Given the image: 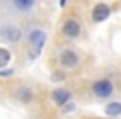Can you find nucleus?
<instances>
[{
    "mask_svg": "<svg viewBox=\"0 0 121 119\" xmlns=\"http://www.w3.org/2000/svg\"><path fill=\"white\" fill-rule=\"evenodd\" d=\"M28 41L33 46V51H30V60H35L40 55L42 48L45 46V43H47V33L38 30V28H35V30H32L28 33Z\"/></svg>",
    "mask_w": 121,
    "mask_h": 119,
    "instance_id": "obj_1",
    "label": "nucleus"
},
{
    "mask_svg": "<svg viewBox=\"0 0 121 119\" xmlns=\"http://www.w3.org/2000/svg\"><path fill=\"white\" fill-rule=\"evenodd\" d=\"M0 38L9 41V43H18L22 40V30L12 23L0 25Z\"/></svg>",
    "mask_w": 121,
    "mask_h": 119,
    "instance_id": "obj_2",
    "label": "nucleus"
},
{
    "mask_svg": "<svg viewBox=\"0 0 121 119\" xmlns=\"http://www.w3.org/2000/svg\"><path fill=\"white\" fill-rule=\"evenodd\" d=\"M114 91V86L109 79H99L96 83H93V94L99 99H106L113 94Z\"/></svg>",
    "mask_w": 121,
    "mask_h": 119,
    "instance_id": "obj_3",
    "label": "nucleus"
},
{
    "mask_svg": "<svg viewBox=\"0 0 121 119\" xmlns=\"http://www.w3.org/2000/svg\"><path fill=\"white\" fill-rule=\"evenodd\" d=\"M78 63H80V56H78V53H76L75 50L66 48V50H63V51L60 53V65H61L65 70L76 68Z\"/></svg>",
    "mask_w": 121,
    "mask_h": 119,
    "instance_id": "obj_4",
    "label": "nucleus"
},
{
    "mask_svg": "<svg viewBox=\"0 0 121 119\" xmlns=\"http://www.w3.org/2000/svg\"><path fill=\"white\" fill-rule=\"evenodd\" d=\"M61 33H63L66 38H70V40L78 38L80 33H81V25H80V22L75 20V18H68V20L61 25Z\"/></svg>",
    "mask_w": 121,
    "mask_h": 119,
    "instance_id": "obj_5",
    "label": "nucleus"
},
{
    "mask_svg": "<svg viewBox=\"0 0 121 119\" xmlns=\"http://www.w3.org/2000/svg\"><path fill=\"white\" fill-rule=\"evenodd\" d=\"M109 15H111V8H109L106 4H98V5H95L93 10H91V18H93L95 23L104 22Z\"/></svg>",
    "mask_w": 121,
    "mask_h": 119,
    "instance_id": "obj_6",
    "label": "nucleus"
},
{
    "mask_svg": "<svg viewBox=\"0 0 121 119\" xmlns=\"http://www.w3.org/2000/svg\"><path fill=\"white\" fill-rule=\"evenodd\" d=\"M37 0H12V7L20 13H28L35 8Z\"/></svg>",
    "mask_w": 121,
    "mask_h": 119,
    "instance_id": "obj_7",
    "label": "nucleus"
},
{
    "mask_svg": "<svg viewBox=\"0 0 121 119\" xmlns=\"http://www.w3.org/2000/svg\"><path fill=\"white\" fill-rule=\"evenodd\" d=\"M33 96H35V93H33V89H32L30 86H20V88L15 91V98H17L20 103H25V104H28V103L33 99Z\"/></svg>",
    "mask_w": 121,
    "mask_h": 119,
    "instance_id": "obj_8",
    "label": "nucleus"
},
{
    "mask_svg": "<svg viewBox=\"0 0 121 119\" xmlns=\"http://www.w3.org/2000/svg\"><path fill=\"white\" fill-rule=\"evenodd\" d=\"M52 98H53V101L58 104V106H65L68 101H70V98H71V93L68 91V89H55L53 93H52Z\"/></svg>",
    "mask_w": 121,
    "mask_h": 119,
    "instance_id": "obj_9",
    "label": "nucleus"
},
{
    "mask_svg": "<svg viewBox=\"0 0 121 119\" xmlns=\"http://www.w3.org/2000/svg\"><path fill=\"white\" fill-rule=\"evenodd\" d=\"M10 60H12V53H10V50L4 48V46H0V70L7 68L9 63H10Z\"/></svg>",
    "mask_w": 121,
    "mask_h": 119,
    "instance_id": "obj_10",
    "label": "nucleus"
},
{
    "mask_svg": "<svg viewBox=\"0 0 121 119\" xmlns=\"http://www.w3.org/2000/svg\"><path fill=\"white\" fill-rule=\"evenodd\" d=\"M104 112H106V116H113V117H116V116H121V103H109L106 107H104Z\"/></svg>",
    "mask_w": 121,
    "mask_h": 119,
    "instance_id": "obj_11",
    "label": "nucleus"
},
{
    "mask_svg": "<svg viewBox=\"0 0 121 119\" xmlns=\"http://www.w3.org/2000/svg\"><path fill=\"white\" fill-rule=\"evenodd\" d=\"M52 78H53L52 81H63V78H65V76H63V73H53V76H52Z\"/></svg>",
    "mask_w": 121,
    "mask_h": 119,
    "instance_id": "obj_12",
    "label": "nucleus"
},
{
    "mask_svg": "<svg viewBox=\"0 0 121 119\" xmlns=\"http://www.w3.org/2000/svg\"><path fill=\"white\" fill-rule=\"evenodd\" d=\"M65 106H66L65 111H73V109H75V104H73V103H66Z\"/></svg>",
    "mask_w": 121,
    "mask_h": 119,
    "instance_id": "obj_13",
    "label": "nucleus"
}]
</instances>
